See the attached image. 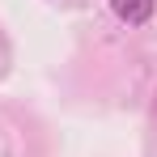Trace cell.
Wrapping results in <instances>:
<instances>
[{
	"label": "cell",
	"mask_w": 157,
	"mask_h": 157,
	"mask_svg": "<svg viewBox=\"0 0 157 157\" xmlns=\"http://www.w3.org/2000/svg\"><path fill=\"white\" fill-rule=\"evenodd\" d=\"M153 9H157V0H110V13L128 26H144L153 17Z\"/></svg>",
	"instance_id": "obj_1"
}]
</instances>
